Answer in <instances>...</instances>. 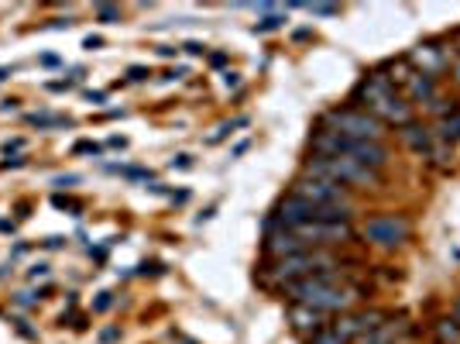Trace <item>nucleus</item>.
I'll return each instance as SVG.
<instances>
[{
	"instance_id": "nucleus-34",
	"label": "nucleus",
	"mask_w": 460,
	"mask_h": 344,
	"mask_svg": "<svg viewBox=\"0 0 460 344\" xmlns=\"http://www.w3.org/2000/svg\"><path fill=\"white\" fill-rule=\"evenodd\" d=\"M454 320H457V324H460V296H457V300H454Z\"/></svg>"
},
{
	"instance_id": "nucleus-8",
	"label": "nucleus",
	"mask_w": 460,
	"mask_h": 344,
	"mask_svg": "<svg viewBox=\"0 0 460 344\" xmlns=\"http://www.w3.org/2000/svg\"><path fill=\"white\" fill-rule=\"evenodd\" d=\"M289 193L306 200V204H316V207H351L354 211V196L347 186H337L330 180H313V176H296L289 183Z\"/></svg>"
},
{
	"instance_id": "nucleus-22",
	"label": "nucleus",
	"mask_w": 460,
	"mask_h": 344,
	"mask_svg": "<svg viewBox=\"0 0 460 344\" xmlns=\"http://www.w3.org/2000/svg\"><path fill=\"white\" fill-rule=\"evenodd\" d=\"M148 76H152V73H148L145 66H131V69H128V80L131 83H141V80H148Z\"/></svg>"
},
{
	"instance_id": "nucleus-13",
	"label": "nucleus",
	"mask_w": 460,
	"mask_h": 344,
	"mask_svg": "<svg viewBox=\"0 0 460 344\" xmlns=\"http://www.w3.org/2000/svg\"><path fill=\"white\" fill-rule=\"evenodd\" d=\"M436 93H440V86H436L433 76H423V73H416V69H412L409 80L402 83V97H406L412 107H416V104L426 107L436 97Z\"/></svg>"
},
{
	"instance_id": "nucleus-24",
	"label": "nucleus",
	"mask_w": 460,
	"mask_h": 344,
	"mask_svg": "<svg viewBox=\"0 0 460 344\" xmlns=\"http://www.w3.org/2000/svg\"><path fill=\"white\" fill-rule=\"evenodd\" d=\"M100 45H103V38H100V35H90V38L83 42V49H100Z\"/></svg>"
},
{
	"instance_id": "nucleus-1",
	"label": "nucleus",
	"mask_w": 460,
	"mask_h": 344,
	"mask_svg": "<svg viewBox=\"0 0 460 344\" xmlns=\"http://www.w3.org/2000/svg\"><path fill=\"white\" fill-rule=\"evenodd\" d=\"M282 296L289 303H303V307H313L320 314H351L364 300V290L361 286H351V276L344 268H327V272H316L309 279H299V283H289L282 286Z\"/></svg>"
},
{
	"instance_id": "nucleus-16",
	"label": "nucleus",
	"mask_w": 460,
	"mask_h": 344,
	"mask_svg": "<svg viewBox=\"0 0 460 344\" xmlns=\"http://www.w3.org/2000/svg\"><path fill=\"white\" fill-rule=\"evenodd\" d=\"M436 344H460V324L454 317H443L433 324Z\"/></svg>"
},
{
	"instance_id": "nucleus-9",
	"label": "nucleus",
	"mask_w": 460,
	"mask_h": 344,
	"mask_svg": "<svg viewBox=\"0 0 460 344\" xmlns=\"http://www.w3.org/2000/svg\"><path fill=\"white\" fill-rule=\"evenodd\" d=\"M454 59H457V49H447L443 38H426V42L412 45L409 52H406V62H409L412 69L423 73V76H433V80H440L443 73H450V62Z\"/></svg>"
},
{
	"instance_id": "nucleus-11",
	"label": "nucleus",
	"mask_w": 460,
	"mask_h": 344,
	"mask_svg": "<svg viewBox=\"0 0 460 344\" xmlns=\"http://www.w3.org/2000/svg\"><path fill=\"white\" fill-rule=\"evenodd\" d=\"M399 141L416 152L419 159H430V152L436 148V134H433V124H423V121H409L406 128H399Z\"/></svg>"
},
{
	"instance_id": "nucleus-35",
	"label": "nucleus",
	"mask_w": 460,
	"mask_h": 344,
	"mask_svg": "<svg viewBox=\"0 0 460 344\" xmlns=\"http://www.w3.org/2000/svg\"><path fill=\"white\" fill-rule=\"evenodd\" d=\"M454 49H457V55H460V31L454 35Z\"/></svg>"
},
{
	"instance_id": "nucleus-32",
	"label": "nucleus",
	"mask_w": 460,
	"mask_h": 344,
	"mask_svg": "<svg viewBox=\"0 0 460 344\" xmlns=\"http://www.w3.org/2000/svg\"><path fill=\"white\" fill-rule=\"evenodd\" d=\"M21 145H25V141H21V138H14V141H7V145H4V152H11V148H14V152H18V148H21Z\"/></svg>"
},
{
	"instance_id": "nucleus-33",
	"label": "nucleus",
	"mask_w": 460,
	"mask_h": 344,
	"mask_svg": "<svg viewBox=\"0 0 460 344\" xmlns=\"http://www.w3.org/2000/svg\"><path fill=\"white\" fill-rule=\"evenodd\" d=\"M210 62H213V66H224V62H227V55H224V52L210 55Z\"/></svg>"
},
{
	"instance_id": "nucleus-6",
	"label": "nucleus",
	"mask_w": 460,
	"mask_h": 344,
	"mask_svg": "<svg viewBox=\"0 0 460 344\" xmlns=\"http://www.w3.org/2000/svg\"><path fill=\"white\" fill-rule=\"evenodd\" d=\"M316 128H330V132L344 134L351 141H385L388 138V128H385L378 117H371L368 110L361 107H330L316 117Z\"/></svg>"
},
{
	"instance_id": "nucleus-23",
	"label": "nucleus",
	"mask_w": 460,
	"mask_h": 344,
	"mask_svg": "<svg viewBox=\"0 0 460 344\" xmlns=\"http://www.w3.org/2000/svg\"><path fill=\"white\" fill-rule=\"evenodd\" d=\"M193 165V156H176L172 159V169H189Z\"/></svg>"
},
{
	"instance_id": "nucleus-26",
	"label": "nucleus",
	"mask_w": 460,
	"mask_h": 344,
	"mask_svg": "<svg viewBox=\"0 0 460 344\" xmlns=\"http://www.w3.org/2000/svg\"><path fill=\"white\" fill-rule=\"evenodd\" d=\"M182 49H186L189 55H203V45H200V42H186Z\"/></svg>"
},
{
	"instance_id": "nucleus-18",
	"label": "nucleus",
	"mask_w": 460,
	"mask_h": 344,
	"mask_svg": "<svg viewBox=\"0 0 460 344\" xmlns=\"http://www.w3.org/2000/svg\"><path fill=\"white\" fill-rule=\"evenodd\" d=\"M28 124L38 128V132H45V128H73V121L59 117V114H28Z\"/></svg>"
},
{
	"instance_id": "nucleus-17",
	"label": "nucleus",
	"mask_w": 460,
	"mask_h": 344,
	"mask_svg": "<svg viewBox=\"0 0 460 344\" xmlns=\"http://www.w3.org/2000/svg\"><path fill=\"white\" fill-rule=\"evenodd\" d=\"M426 110H430L436 121H440V117H450V114H457L460 100H457V97H443V93H436L433 100L426 104Z\"/></svg>"
},
{
	"instance_id": "nucleus-7",
	"label": "nucleus",
	"mask_w": 460,
	"mask_h": 344,
	"mask_svg": "<svg viewBox=\"0 0 460 344\" xmlns=\"http://www.w3.org/2000/svg\"><path fill=\"white\" fill-rule=\"evenodd\" d=\"M409 235H412V224L406 213H375L361 228V238L368 241V244H375V248H385V252L402 248L409 241Z\"/></svg>"
},
{
	"instance_id": "nucleus-30",
	"label": "nucleus",
	"mask_w": 460,
	"mask_h": 344,
	"mask_svg": "<svg viewBox=\"0 0 460 344\" xmlns=\"http://www.w3.org/2000/svg\"><path fill=\"white\" fill-rule=\"evenodd\" d=\"M0 165H4V169H18V165H25V159H4Z\"/></svg>"
},
{
	"instance_id": "nucleus-15",
	"label": "nucleus",
	"mask_w": 460,
	"mask_h": 344,
	"mask_svg": "<svg viewBox=\"0 0 460 344\" xmlns=\"http://www.w3.org/2000/svg\"><path fill=\"white\" fill-rule=\"evenodd\" d=\"M258 11L265 14V21H258L255 25V35H265V31H275V28L285 25V11H279V7H272V4H258Z\"/></svg>"
},
{
	"instance_id": "nucleus-14",
	"label": "nucleus",
	"mask_w": 460,
	"mask_h": 344,
	"mask_svg": "<svg viewBox=\"0 0 460 344\" xmlns=\"http://www.w3.org/2000/svg\"><path fill=\"white\" fill-rule=\"evenodd\" d=\"M433 134L443 141V145H460V110L457 114H450V117H440V121H433Z\"/></svg>"
},
{
	"instance_id": "nucleus-29",
	"label": "nucleus",
	"mask_w": 460,
	"mask_h": 344,
	"mask_svg": "<svg viewBox=\"0 0 460 344\" xmlns=\"http://www.w3.org/2000/svg\"><path fill=\"white\" fill-rule=\"evenodd\" d=\"M11 76H14V66H0V83L11 80Z\"/></svg>"
},
{
	"instance_id": "nucleus-28",
	"label": "nucleus",
	"mask_w": 460,
	"mask_h": 344,
	"mask_svg": "<svg viewBox=\"0 0 460 344\" xmlns=\"http://www.w3.org/2000/svg\"><path fill=\"white\" fill-rule=\"evenodd\" d=\"M73 183H79V176H59L55 180V186H73Z\"/></svg>"
},
{
	"instance_id": "nucleus-25",
	"label": "nucleus",
	"mask_w": 460,
	"mask_h": 344,
	"mask_svg": "<svg viewBox=\"0 0 460 344\" xmlns=\"http://www.w3.org/2000/svg\"><path fill=\"white\" fill-rule=\"evenodd\" d=\"M237 83H241V76H237V73H224V86H227V90H234V86H237Z\"/></svg>"
},
{
	"instance_id": "nucleus-27",
	"label": "nucleus",
	"mask_w": 460,
	"mask_h": 344,
	"mask_svg": "<svg viewBox=\"0 0 460 344\" xmlns=\"http://www.w3.org/2000/svg\"><path fill=\"white\" fill-rule=\"evenodd\" d=\"M450 76H454V83L460 86V55L454 59V62H450Z\"/></svg>"
},
{
	"instance_id": "nucleus-10",
	"label": "nucleus",
	"mask_w": 460,
	"mask_h": 344,
	"mask_svg": "<svg viewBox=\"0 0 460 344\" xmlns=\"http://www.w3.org/2000/svg\"><path fill=\"white\" fill-rule=\"evenodd\" d=\"M265 259H285V255H299V252H309V244L296 231H285V228H272L265 231Z\"/></svg>"
},
{
	"instance_id": "nucleus-4",
	"label": "nucleus",
	"mask_w": 460,
	"mask_h": 344,
	"mask_svg": "<svg viewBox=\"0 0 460 344\" xmlns=\"http://www.w3.org/2000/svg\"><path fill=\"white\" fill-rule=\"evenodd\" d=\"M309 152L313 156H323V159L361 162V165H368L375 172H382L385 165H388V159H392L385 141H351V138L330 132V128H313V134H309Z\"/></svg>"
},
{
	"instance_id": "nucleus-21",
	"label": "nucleus",
	"mask_w": 460,
	"mask_h": 344,
	"mask_svg": "<svg viewBox=\"0 0 460 344\" xmlns=\"http://www.w3.org/2000/svg\"><path fill=\"white\" fill-rule=\"evenodd\" d=\"M73 152H76V156H100L103 148L97 141H79V145H73Z\"/></svg>"
},
{
	"instance_id": "nucleus-31",
	"label": "nucleus",
	"mask_w": 460,
	"mask_h": 344,
	"mask_svg": "<svg viewBox=\"0 0 460 344\" xmlns=\"http://www.w3.org/2000/svg\"><path fill=\"white\" fill-rule=\"evenodd\" d=\"M86 100H93V104H103V100H107V93H100V90H97V93H86Z\"/></svg>"
},
{
	"instance_id": "nucleus-2",
	"label": "nucleus",
	"mask_w": 460,
	"mask_h": 344,
	"mask_svg": "<svg viewBox=\"0 0 460 344\" xmlns=\"http://www.w3.org/2000/svg\"><path fill=\"white\" fill-rule=\"evenodd\" d=\"M347 104L368 110L371 117H378V121H382L385 128H395V132H399V128H406L409 121H416V107L402 97V90L388 80L382 69L364 73Z\"/></svg>"
},
{
	"instance_id": "nucleus-19",
	"label": "nucleus",
	"mask_w": 460,
	"mask_h": 344,
	"mask_svg": "<svg viewBox=\"0 0 460 344\" xmlns=\"http://www.w3.org/2000/svg\"><path fill=\"white\" fill-rule=\"evenodd\" d=\"M97 18H100L103 25H117V21H121V7H114V4H97Z\"/></svg>"
},
{
	"instance_id": "nucleus-5",
	"label": "nucleus",
	"mask_w": 460,
	"mask_h": 344,
	"mask_svg": "<svg viewBox=\"0 0 460 344\" xmlns=\"http://www.w3.org/2000/svg\"><path fill=\"white\" fill-rule=\"evenodd\" d=\"M303 176L313 180H330L337 186H358V189H382V172L361 165L351 159H323V156H309L303 162Z\"/></svg>"
},
{
	"instance_id": "nucleus-3",
	"label": "nucleus",
	"mask_w": 460,
	"mask_h": 344,
	"mask_svg": "<svg viewBox=\"0 0 460 344\" xmlns=\"http://www.w3.org/2000/svg\"><path fill=\"white\" fill-rule=\"evenodd\" d=\"M347 259L333 248H309V252H299V255H285V259H268L258 272V283L268 286V290H282L289 283H299V279H309L316 272H327V268H344Z\"/></svg>"
},
{
	"instance_id": "nucleus-20",
	"label": "nucleus",
	"mask_w": 460,
	"mask_h": 344,
	"mask_svg": "<svg viewBox=\"0 0 460 344\" xmlns=\"http://www.w3.org/2000/svg\"><path fill=\"white\" fill-rule=\"evenodd\" d=\"M313 18H337L340 14V7L337 4H303Z\"/></svg>"
},
{
	"instance_id": "nucleus-12",
	"label": "nucleus",
	"mask_w": 460,
	"mask_h": 344,
	"mask_svg": "<svg viewBox=\"0 0 460 344\" xmlns=\"http://www.w3.org/2000/svg\"><path fill=\"white\" fill-rule=\"evenodd\" d=\"M289 324H292V331L296 334H303V338H313V334H320L330 320L327 314H320V310H313V307H303V303H289Z\"/></svg>"
}]
</instances>
